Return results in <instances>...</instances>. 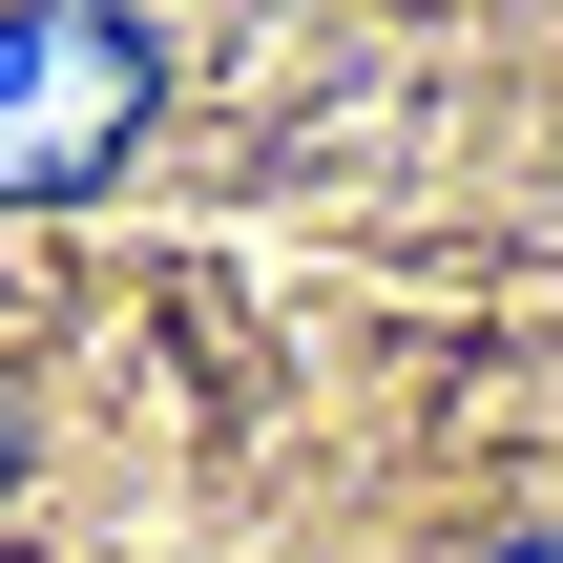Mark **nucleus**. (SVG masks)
I'll return each mask as SVG.
<instances>
[{
    "mask_svg": "<svg viewBox=\"0 0 563 563\" xmlns=\"http://www.w3.org/2000/svg\"><path fill=\"white\" fill-rule=\"evenodd\" d=\"M167 104V42L125 0H0V209H84Z\"/></svg>",
    "mask_w": 563,
    "mask_h": 563,
    "instance_id": "obj_1",
    "label": "nucleus"
},
{
    "mask_svg": "<svg viewBox=\"0 0 563 563\" xmlns=\"http://www.w3.org/2000/svg\"><path fill=\"white\" fill-rule=\"evenodd\" d=\"M501 563H563V543H501Z\"/></svg>",
    "mask_w": 563,
    "mask_h": 563,
    "instance_id": "obj_2",
    "label": "nucleus"
},
{
    "mask_svg": "<svg viewBox=\"0 0 563 563\" xmlns=\"http://www.w3.org/2000/svg\"><path fill=\"white\" fill-rule=\"evenodd\" d=\"M0 481H21V439H0Z\"/></svg>",
    "mask_w": 563,
    "mask_h": 563,
    "instance_id": "obj_3",
    "label": "nucleus"
}]
</instances>
